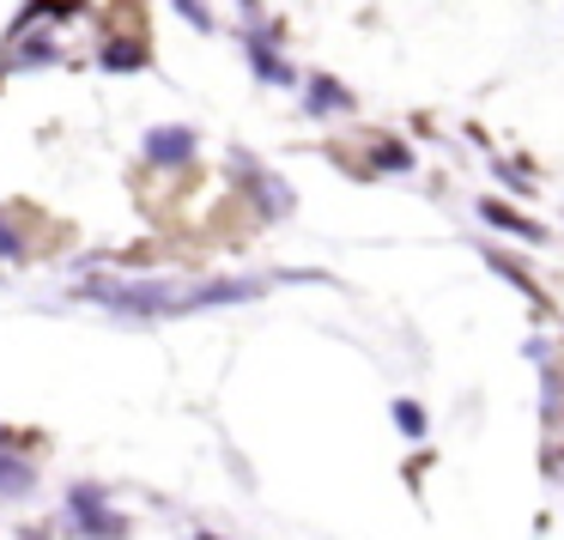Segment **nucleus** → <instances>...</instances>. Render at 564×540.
Instances as JSON below:
<instances>
[{
    "label": "nucleus",
    "instance_id": "16",
    "mask_svg": "<svg viewBox=\"0 0 564 540\" xmlns=\"http://www.w3.org/2000/svg\"><path fill=\"white\" fill-rule=\"evenodd\" d=\"M195 540H225V534H207V528H200V534H195Z\"/></svg>",
    "mask_w": 564,
    "mask_h": 540
},
{
    "label": "nucleus",
    "instance_id": "17",
    "mask_svg": "<svg viewBox=\"0 0 564 540\" xmlns=\"http://www.w3.org/2000/svg\"><path fill=\"white\" fill-rule=\"evenodd\" d=\"M7 74H13V67H7V62H0V86H7Z\"/></svg>",
    "mask_w": 564,
    "mask_h": 540
},
{
    "label": "nucleus",
    "instance_id": "11",
    "mask_svg": "<svg viewBox=\"0 0 564 540\" xmlns=\"http://www.w3.org/2000/svg\"><path fill=\"white\" fill-rule=\"evenodd\" d=\"M394 425H401V438H413V443L431 431L425 425V407H419V401H394Z\"/></svg>",
    "mask_w": 564,
    "mask_h": 540
},
{
    "label": "nucleus",
    "instance_id": "10",
    "mask_svg": "<svg viewBox=\"0 0 564 540\" xmlns=\"http://www.w3.org/2000/svg\"><path fill=\"white\" fill-rule=\"evenodd\" d=\"M377 171H394V176H406V171H413V152H406L401 140H377Z\"/></svg>",
    "mask_w": 564,
    "mask_h": 540
},
{
    "label": "nucleus",
    "instance_id": "2",
    "mask_svg": "<svg viewBox=\"0 0 564 540\" xmlns=\"http://www.w3.org/2000/svg\"><path fill=\"white\" fill-rule=\"evenodd\" d=\"M268 273H243V280H207V285H188L183 292V310L176 316H195V310H219V304H249V298L268 292Z\"/></svg>",
    "mask_w": 564,
    "mask_h": 540
},
{
    "label": "nucleus",
    "instance_id": "15",
    "mask_svg": "<svg viewBox=\"0 0 564 540\" xmlns=\"http://www.w3.org/2000/svg\"><path fill=\"white\" fill-rule=\"evenodd\" d=\"M237 7H243V13H256V7H261V0H237Z\"/></svg>",
    "mask_w": 564,
    "mask_h": 540
},
{
    "label": "nucleus",
    "instance_id": "6",
    "mask_svg": "<svg viewBox=\"0 0 564 540\" xmlns=\"http://www.w3.org/2000/svg\"><path fill=\"white\" fill-rule=\"evenodd\" d=\"M297 86H304V110L310 116H346V110H358L352 86H340L334 74H310V79H297Z\"/></svg>",
    "mask_w": 564,
    "mask_h": 540
},
{
    "label": "nucleus",
    "instance_id": "14",
    "mask_svg": "<svg viewBox=\"0 0 564 540\" xmlns=\"http://www.w3.org/2000/svg\"><path fill=\"white\" fill-rule=\"evenodd\" d=\"M498 176H503V188H516V195H528V188H534L522 164H503V159H498Z\"/></svg>",
    "mask_w": 564,
    "mask_h": 540
},
{
    "label": "nucleus",
    "instance_id": "5",
    "mask_svg": "<svg viewBox=\"0 0 564 540\" xmlns=\"http://www.w3.org/2000/svg\"><path fill=\"white\" fill-rule=\"evenodd\" d=\"M98 67L104 74H140V67H152V43L147 37H134V31H128V37H104L98 43Z\"/></svg>",
    "mask_w": 564,
    "mask_h": 540
},
{
    "label": "nucleus",
    "instance_id": "9",
    "mask_svg": "<svg viewBox=\"0 0 564 540\" xmlns=\"http://www.w3.org/2000/svg\"><path fill=\"white\" fill-rule=\"evenodd\" d=\"M486 261H491V268H498V273H503V280H510V285H516V292H528V298H534V304H540V285L528 280V268H516V261H510V256H498V249H486Z\"/></svg>",
    "mask_w": 564,
    "mask_h": 540
},
{
    "label": "nucleus",
    "instance_id": "1",
    "mask_svg": "<svg viewBox=\"0 0 564 540\" xmlns=\"http://www.w3.org/2000/svg\"><path fill=\"white\" fill-rule=\"evenodd\" d=\"M67 534H86V540H122V534H128V516L104 504V486L79 479V486H67Z\"/></svg>",
    "mask_w": 564,
    "mask_h": 540
},
{
    "label": "nucleus",
    "instance_id": "4",
    "mask_svg": "<svg viewBox=\"0 0 564 540\" xmlns=\"http://www.w3.org/2000/svg\"><path fill=\"white\" fill-rule=\"evenodd\" d=\"M140 152H147V164H159V171H176V164H188L200 152V134L183 122L171 128H147V140H140Z\"/></svg>",
    "mask_w": 564,
    "mask_h": 540
},
{
    "label": "nucleus",
    "instance_id": "12",
    "mask_svg": "<svg viewBox=\"0 0 564 540\" xmlns=\"http://www.w3.org/2000/svg\"><path fill=\"white\" fill-rule=\"evenodd\" d=\"M25 256V237L13 231V219H7V213H0V261H19Z\"/></svg>",
    "mask_w": 564,
    "mask_h": 540
},
{
    "label": "nucleus",
    "instance_id": "3",
    "mask_svg": "<svg viewBox=\"0 0 564 540\" xmlns=\"http://www.w3.org/2000/svg\"><path fill=\"white\" fill-rule=\"evenodd\" d=\"M243 55H249V67H256L261 86H297V67L280 55V31L273 25H249L243 31Z\"/></svg>",
    "mask_w": 564,
    "mask_h": 540
},
{
    "label": "nucleus",
    "instance_id": "7",
    "mask_svg": "<svg viewBox=\"0 0 564 540\" xmlns=\"http://www.w3.org/2000/svg\"><path fill=\"white\" fill-rule=\"evenodd\" d=\"M479 219H486V225H498V231L503 237H522V244H546V225H540V219H528V213H516V207H503V201L498 195H486V201H479Z\"/></svg>",
    "mask_w": 564,
    "mask_h": 540
},
{
    "label": "nucleus",
    "instance_id": "8",
    "mask_svg": "<svg viewBox=\"0 0 564 540\" xmlns=\"http://www.w3.org/2000/svg\"><path fill=\"white\" fill-rule=\"evenodd\" d=\"M7 431H0V498H25V492H37V467L31 462H19L13 450H7Z\"/></svg>",
    "mask_w": 564,
    "mask_h": 540
},
{
    "label": "nucleus",
    "instance_id": "13",
    "mask_svg": "<svg viewBox=\"0 0 564 540\" xmlns=\"http://www.w3.org/2000/svg\"><path fill=\"white\" fill-rule=\"evenodd\" d=\"M171 7H176V13H183L195 31H213V7H200V0H171Z\"/></svg>",
    "mask_w": 564,
    "mask_h": 540
}]
</instances>
